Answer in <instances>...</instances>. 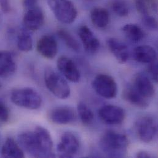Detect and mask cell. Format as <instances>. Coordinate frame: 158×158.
<instances>
[{"mask_svg":"<svg viewBox=\"0 0 158 158\" xmlns=\"http://www.w3.org/2000/svg\"><path fill=\"white\" fill-rule=\"evenodd\" d=\"M128 143L127 138L124 134L108 131L101 137L99 146L106 156L123 158L127 152Z\"/></svg>","mask_w":158,"mask_h":158,"instance_id":"6da1fadb","label":"cell"},{"mask_svg":"<svg viewBox=\"0 0 158 158\" xmlns=\"http://www.w3.org/2000/svg\"><path fill=\"white\" fill-rule=\"evenodd\" d=\"M10 98L15 105L29 110H37L42 105V98L40 94L30 87L14 89L10 92Z\"/></svg>","mask_w":158,"mask_h":158,"instance_id":"7a4b0ae2","label":"cell"},{"mask_svg":"<svg viewBox=\"0 0 158 158\" xmlns=\"http://www.w3.org/2000/svg\"><path fill=\"white\" fill-rule=\"evenodd\" d=\"M44 82L48 89L56 97L66 99L70 95V89L67 81L51 68L44 72Z\"/></svg>","mask_w":158,"mask_h":158,"instance_id":"3957f363","label":"cell"},{"mask_svg":"<svg viewBox=\"0 0 158 158\" xmlns=\"http://www.w3.org/2000/svg\"><path fill=\"white\" fill-rule=\"evenodd\" d=\"M49 6L56 19L63 23L73 22L78 15L77 9L70 0H49Z\"/></svg>","mask_w":158,"mask_h":158,"instance_id":"277c9868","label":"cell"},{"mask_svg":"<svg viewBox=\"0 0 158 158\" xmlns=\"http://www.w3.org/2000/svg\"><path fill=\"white\" fill-rule=\"evenodd\" d=\"M92 87L101 97L111 99L116 96L118 86L111 77L105 75H98L92 81Z\"/></svg>","mask_w":158,"mask_h":158,"instance_id":"5b68a950","label":"cell"},{"mask_svg":"<svg viewBox=\"0 0 158 158\" xmlns=\"http://www.w3.org/2000/svg\"><path fill=\"white\" fill-rule=\"evenodd\" d=\"M79 147L78 137L73 133L67 132L62 134L57 151L61 158H73L78 153Z\"/></svg>","mask_w":158,"mask_h":158,"instance_id":"8992f818","label":"cell"},{"mask_svg":"<svg viewBox=\"0 0 158 158\" xmlns=\"http://www.w3.org/2000/svg\"><path fill=\"white\" fill-rule=\"evenodd\" d=\"M135 126L139 139L145 143L152 142L157 133L156 122L150 116H143L139 119Z\"/></svg>","mask_w":158,"mask_h":158,"instance_id":"52a82bcc","label":"cell"},{"mask_svg":"<svg viewBox=\"0 0 158 158\" xmlns=\"http://www.w3.org/2000/svg\"><path fill=\"white\" fill-rule=\"evenodd\" d=\"M18 142L23 150L35 158H44L34 132H25L18 136Z\"/></svg>","mask_w":158,"mask_h":158,"instance_id":"ba28073f","label":"cell"},{"mask_svg":"<svg viewBox=\"0 0 158 158\" xmlns=\"http://www.w3.org/2000/svg\"><path fill=\"white\" fill-rule=\"evenodd\" d=\"M102 121L109 125L121 124L125 118L124 110L115 105H105L102 107L98 112Z\"/></svg>","mask_w":158,"mask_h":158,"instance_id":"9c48e42d","label":"cell"},{"mask_svg":"<svg viewBox=\"0 0 158 158\" xmlns=\"http://www.w3.org/2000/svg\"><path fill=\"white\" fill-rule=\"evenodd\" d=\"M44 16L43 10L38 6L26 9L23 22L25 30L36 31L43 25Z\"/></svg>","mask_w":158,"mask_h":158,"instance_id":"30bf717a","label":"cell"},{"mask_svg":"<svg viewBox=\"0 0 158 158\" xmlns=\"http://www.w3.org/2000/svg\"><path fill=\"white\" fill-rule=\"evenodd\" d=\"M33 132L44 158L55 157L53 152V141L49 132L41 126H37Z\"/></svg>","mask_w":158,"mask_h":158,"instance_id":"8fae6325","label":"cell"},{"mask_svg":"<svg viewBox=\"0 0 158 158\" xmlns=\"http://www.w3.org/2000/svg\"><path fill=\"white\" fill-rule=\"evenodd\" d=\"M57 68L60 72L66 79L73 82H78L80 79V73L74 62L65 56L60 57L57 63Z\"/></svg>","mask_w":158,"mask_h":158,"instance_id":"7c38bea8","label":"cell"},{"mask_svg":"<svg viewBox=\"0 0 158 158\" xmlns=\"http://www.w3.org/2000/svg\"><path fill=\"white\" fill-rule=\"evenodd\" d=\"M36 48L42 56L49 59H54L58 52L57 43L54 37L50 35H46L40 38Z\"/></svg>","mask_w":158,"mask_h":158,"instance_id":"4fadbf2b","label":"cell"},{"mask_svg":"<svg viewBox=\"0 0 158 158\" xmlns=\"http://www.w3.org/2000/svg\"><path fill=\"white\" fill-rule=\"evenodd\" d=\"M52 122L57 124H68L73 123L77 119L75 111L66 106H59L53 109L49 114Z\"/></svg>","mask_w":158,"mask_h":158,"instance_id":"5bb4252c","label":"cell"},{"mask_svg":"<svg viewBox=\"0 0 158 158\" xmlns=\"http://www.w3.org/2000/svg\"><path fill=\"white\" fill-rule=\"evenodd\" d=\"M78 35L87 52L95 54L99 50L100 42L89 28L86 26L81 27L78 30Z\"/></svg>","mask_w":158,"mask_h":158,"instance_id":"9a60e30c","label":"cell"},{"mask_svg":"<svg viewBox=\"0 0 158 158\" xmlns=\"http://www.w3.org/2000/svg\"><path fill=\"white\" fill-rule=\"evenodd\" d=\"M16 70L17 64L13 54L7 51H0V78H10Z\"/></svg>","mask_w":158,"mask_h":158,"instance_id":"2e32d148","label":"cell"},{"mask_svg":"<svg viewBox=\"0 0 158 158\" xmlns=\"http://www.w3.org/2000/svg\"><path fill=\"white\" fill-rule=\"evenodd\" d=\"M107 46L110 51L119 62L125 63L129 60L128 47L121 41L116 38H110L107 41Z\"/></svg>","mask_w":158,"mask_h":158,"instance_id":"e0dca14e","label":"cell"},{"mask_svg":"<svg viewBox=\"0 0 158 158\" xmlns=\"http://www.w3.org/2000/svg\"><path fill=\"white\" fill-rule=\"evenodd\" d=\"M123 98L131 105L140 108L148 106L147 98L143 97L135 89L134 85H127L123 91Z\"/></svg>","mask_w":158,"mask_h":158,"instance_id":"ac0fdd59","label":"cell"},{"mask_svg":"<svg viewBox=\"0 0 158 158\" xmlns=\"http://www.w3.org/2000/svg\"><path fill=\"white\" fill-rule=\"evenodd\" d=\"M134 59L142 64H151L156 59V52L152 46L148 45L140 46L133 51Z\"/></svg>","mask_w":158,"mask_h":158,"instance_id":"d6986e66","label":"cell"},{"mask_svg":"<svg viewBox=\"0 0 158 158\" xmlns=\"http://www.w3.org/2000/svg\"><path fill=\"white\" fill-rule=\"evenodd\" d=\"M134 85L137 91L146 98L153 97L155 94V88L153 83L144 73L137 74Z\"/></svg>","mask_w":158,"mask_h":158,"instance_id":"ffe728a7","label":"cell"},{"mask_svg":"<svg viewBox=\"0 0 158 158\" xmlns=\"http://www.w3.org/2000/svg\"><path fill=\"white\" fill-rule=\"evenodd\" d=\"M23 150L12 138H7L4 142L1 151L3 158H22L24 157Z\"/></svg>","mask_w":158,"mask_h":158,"instance_id":"44dd1931","label":"cell"},{"mask_svg":"<svg viewBox=\"0 0 158 158\" xmlns=\"http://www.w3.org/2000/svg\"><path fill=\"white\" fill-rule=\"evenodd\" d=\"M90 19L92 23L95 27L103 28L109 23L110 15L106 9L95 7L91 10Z\"/></svg>","mask_w":158,"mask_h":158,"instance_id":"7402d4cb","label":"cell"},{"mask_svg":"<svg viewBox=\"0 0 158 158\" xmlns=\"http://www.w3.org/2000/svg\"><path fill=\"white\" fill-rule=\"evenodd\" d=\"M122 30L126 37L134 43H138L142 41L145 36L142 30L135 24H126L123 27Z\"/></svg>","mask_w":158,"mask_h":158,"instance_id":"603a6c76","label":"cell"},{"mask_svg":"<svg viewBox=\"0 0 158 158\" xmlns=\"http://www.w3.org/2000/svg\"><path fill=\"white\" fill-rule=\"evenodd\" d=\"M18 49L24 52L30 51L33 48V40L28 30H22L17 37Z\"/></svg>","mask_w":158,"mask_h":158,"instance_id":"cb8c5ba5","label":"cell"},{"mask_svg":"<svg viewBox=\"0 0 158 158\" xmlns=\"http://www.w3.org/2000/svg\"><path fill=\"white\" fill-rule=\"evenodd\" d=\"M58 36L68 48L75 52L80 51V45L78 42L68 31L60 30L58 31Z\"/></svg>","mask_w":158,"mask_h":158,"instance_id":"d4e9b609","label":"cell"},{"mask_svg":"<svg viewBox=\"0 0 158 158\" xmlns=\"http://www.w3.org/2000/svg\"><path fill=\"white\" fill-rule=\"evenodd\" d=\"M78 112L80 119L84 124H90L94 119V113L92 110L83 102H79L78 105Z\"/></svg>","mask_w":158,"mask_h":158,"instance_id":"484cf974","label":"cell"},{"mask_svg":"<svg viewBox=\"0 0 158 158\" xmlns=\"http://www.w3.org/2000/svg\"><path fill=\"white\" fill-rule=\"evenodd\" d=\"M111 9L119 17L127 16L129 13V7L124 0H113Z\"/></svg>","mask_w":158,"mask_h":158,"instance_id":"4316f807","label":"cell"},{"mask_svg":"<svg viewBox=\"0 0 158 158\" xmlns=\"http://www.w3.org/2000/svg\"><path fill=\"white\" fill-rule=\"evenodd\" d=\"M142 22L144 26L150 30H156L158 28V23L156 20L153 17L148 14L143 15Z\"/></svg>","mask_w":158,"mask_h":158,"instance_id":"83f0119b","label":"cell"},{"mask_svg":"<svg viewBox=\"0 0 158 158\" xmlns=\"http://www.w3.org/2000/svg\"><path fill=\"white\" fill-rule=\"evenodd\" d=\"M10 118V112L7 105L0 100V122L7 123Z\"/></svg>","mask_w":158,"mask_h":158,"instance_id":"f1b7e54d","label":"cell"},{"mask_svg":"<svg viewBox=\"0 0 158 158\" xmlns=\"http://www.w3.org/2000/svg\"><path fill=\"white\" fill-rule=\"evenodd\" d=\"M136 7L138 11L143 15L148 14V7L147 6L146 2L144 1V0H137Z\"/></svg>","mask_w":158,"mask_h":158,"instance_id":"f546056e","label":"cell"},{"mask_svg":"<svg viewBox=\"0 0 158 158\" xmlns=\"http://www.w3.org/2000/svg\"><path fill=\"white\" fill-rule=\"evenodd\" d=\"M149 72L152 79H153L155 82H157L158 81V64L156 60L150 64Z\"/></svg>","mask_w":158,"mask_h":158,"instance_id":"4dcf8cb0","label":"cell"},{"mask_svg":"<svg viewBox=\"0 0 158 158\" xmlns=\"http://www.w3.org/2000/svg\"><path fill=\"white\" fill-rule=\"evenodd\" d=\"M0 8L4 13H9L10 10V0H0Z\"/></svg>","mask_w":158,"mask_h":158,"instance_id":"1f68e13d","label":"cell"},{"mask_svg":"<svg viewBox=\"0 0 158 158\" xmlns=\"http://www.w3.org/2000/svg\"><path fill=\"white\" fill-rule=\"evenodd\" d=\"M38 0H23V6L26 9L37 6Z\"/></svg>","mask_w":158,"mask_h":158,"instance_id":"d6a6232c","label":"cell"},{"mask_svg":"<svg viewBox=\"0 0 158 158\" xmlns=\"http://www.w3.org/2000/svg\"><path fill=\"white\" fill-rule=\"evenodd\" d=\"M137 157L139 158H151V156L148 153H147L145 152H140L137 154Z\"/></svg>","mask_w":158,"mask_h":158,"instance_id":"836d02e7","label":"cell"},{"mask_svg":"<svg viewBox=\"0 0 158 158\" xmlns=\"http://www.w3.org/2000/svg\"><path fill=\"white\" fill-rule=\"evenodd\" d=\"M1 87H2V84H1V82H0V89L1 88Z\"/></svg>","mask_w":158,"mask_h":158,"instance_id":"e575fe53","label":"cell"},{"mask_svg":"<svg viewBox=\"0 0 158 158\" xmlns=\"http://www.w3.org/2000/svg\"><path fill=\"white\" fill-rule=\"evenodd\" d=\"M88 1H93V0H88Z\"/></svg>","mask_w":158,"mask_h":158,"instance_id":"d590c367","label":"cell"}]
</instances>
